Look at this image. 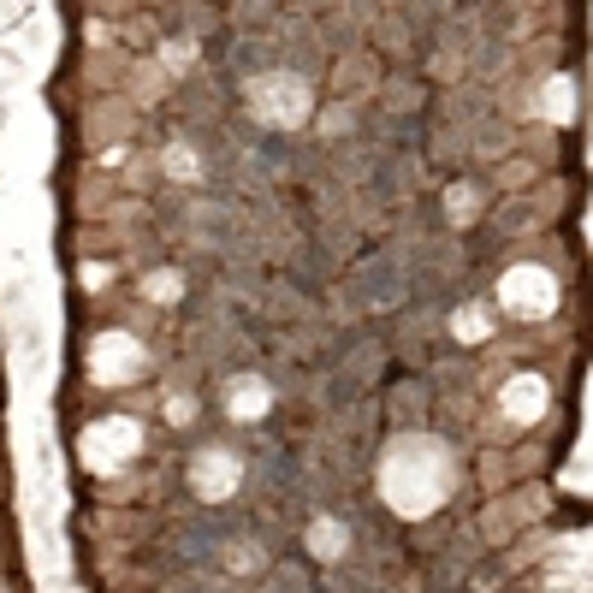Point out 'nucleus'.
<instances>
[{
	"label": "nucleus",
	"mask_w": 593,
	"mask_h": 593,
	"mask_svg": "<svg viewBox=\"0 0 593 593\" xmlns=\"http://www.w3.org/2000/svg\"><path fill=\"white\" fill-rule=\"evenodd\" d=\"M232 66L237 72H261V66H268V42H237L232 48Z\"/></svg>",
	"instance_id": "3"
},
{
	"label": "nucleus",
	"mask_w": 593,
	"mask_h": 593,
	"mask_svg": "<svg viewBox=\"0 0 593 593\" xmlns=\"http://www.w3.org/2000/svg\"><path fill=\"white\" fill-rule=\"evenodd\" d=\"M475 149H481V155H504V149H511V125H481V131H475Z\"/></svg>",
	"instance_id": "2"
},
{
	"label": "nucleus",
	"mask_w": 593,
	"mask_h": 593,
	"mask_svg": "<svg viewBox=\"0 0 593 593\" xmlns=\"http://www.w3.org/2000/svg\"><path fill=\"white\" fill-rule=\"evenodd\" d=\"M350 297H362V302H403V297H410V261H403V256H374L369 268L350 280Z\"/></svg>",
	"instance_id": "1"
},
{
	"label": "nucleus",
	"mask_w": 593,
	"mask_h": 593,
	"mask_svg": "<svg viewBox=\"0 0 593 593\" xmlns=\"http://www.w3.org/2000/svg\"><path fill=\"white\" fill-rule=\"evenodd\" d=\"M528 220H534V202H511V208L499 214V225H504V232H523Z\"/></svg>",
	"instance_id": "4"
}]
</instances>
